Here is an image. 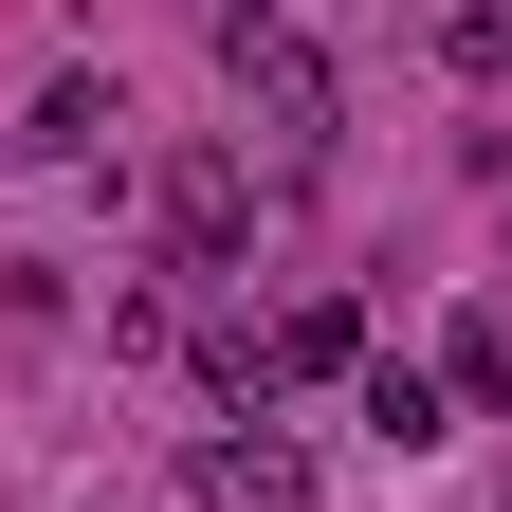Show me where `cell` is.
Returning <instances> with one entry per match:
<instances>
[{
  "instance_id": "obj_1",
  "label": "cell",
  "mask_w": 512,
  "mask_h": 512,
  "mask_svg": "<svg viewBox=\"0 0 512 512\" xmlns=\"http://www.w3.org/2000/svg\"><path fill=\"white\" fill-rule=\"evenodd\" d=\"M220 92H238V128H256V165H330V128H348L330 55H311L293 19H256V0H220Z\"/></svg>"
},
{
  "instance_id": "obj_2",
  "label": "cell",
  "mask_w": 512,
  "mask_h": 512,
  "mask_svg": "<svg viewBox=\"0 0 512 512\" xmlns=\"http://www.w3.org/2000/svg\"><path fill=\"white\" fill-rule=\"evenodd\" d=\"M147 220H165V275H220V256L256 238V183H238L220 147H183V165L147 183Z\"/></svg>"
},
{
  "instance_id": "obj_3",
  "label": "cell",
  "mask_w": 512,
  "mask_h": 512,
  "mask_svg": "<svg viewBox=\"0 0 512 512\" xmlns=\"http://www.w3.org/2000/svg\"><path fill=\"white\" fill-rule=\"evenodd\" d=\"M202 512H311L293 421H220V439H202Z\"/></svg>"
},
{
  "instance_id": "obj_4",
  "label": "cell",
  "mask_w": 512,
  "mask_h": 512,
  "mask_svg": "<svg viewBox=\"0 0 512 512\" xmlns=\"http://www.w3.org/2000/svg\"><path fill=\"white\" fill-rule=\"evenodd\" d=\"M256 384H366V311H348V293L275 311V330H256Z\"/></svg>"
},
{
  "instance_id": "obj_5",
  "label": "cell",
  "mask_w": 512,
  "mask_h": 512,
  "mask_svg": "<svg viewBox=\"0 0 512 512\" xmlns=\"http://www.w3.org/2000/svg\"><path fill=\"white\" fill-rule=\"evenodd\" d=\"M92 128H110V92H92V74H55V92L19 110V165H92Z\"/></svg>"
},
{
  "instance_id": "obj_6",
  "label": "cell",
  "mask_w": 512,
  "mask_h": 512,
  "mask_svg": "<svg viewBox=\"0 0 512 512\" xmlns=\"http://www.w3.org/2000/svg\"><path fill=\"white\" fill-rule=\"evenodd\" d=\"M439 384H458V403H476V421H512V330H494V311H476V330H458V348H439Z\"/></svg>"
},
{
  "instance_id": "obj_7",
  "label": "cell",
  "mask_w": 512,
  "mask_h": 512,
  "mask_svg": "<svg viewBox=\"0 0 512 512\" xmlns=\"http://www.w3.org/2000/svg\"><path fill=\"white\" fill-rule=\"evenodd\" d=\"M366 421H384V439H403V458H421V439H439V384H421V366H384V348H366Z\"/></svg>"
},
{
  "instance_id": "obj_8",
  "label": "cell",
  "mask_w": 512,
  "mask_h": 512,
  "mask_svg": "<svg viewBox=\"0 0 512 512\" xmlns=\"http://www.w3.org/2000/svg\"><path fill=\"white\" fill-rule=\"evenodd\" d=\"M494 512H512V494H494Z\"/></svg>"
}]
</instances>
